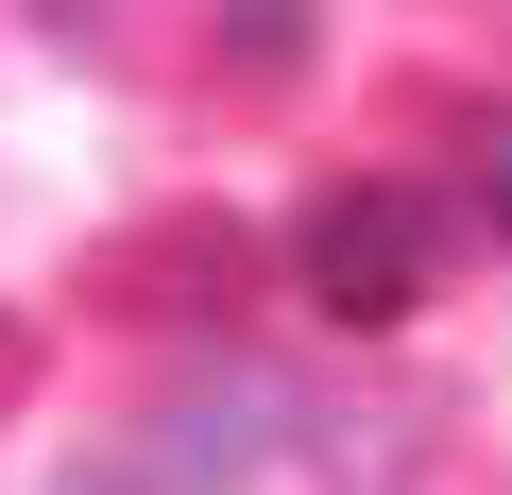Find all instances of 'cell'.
<instances>
[{"instance_id":"cell-1","label":"cell","mask_w":512,"mask_h":495,"mask_svg":"<svg viewBox=\"0 0 512 495\" xmlns=\"http://www.w3.org/2000/svg\"><path fill=\"white\" fill-rule=\"evenodd\" d=\"M427 274H444L427 188L342 171V188H308V205H291V291H308L325 325H410V308H427Z\"/></svg>"},{"instance_id":"cell-2","label":"cell","mask_w":512,"mask_h":495,"mask_svg":"<svg viewBox=\"0 0 512 495\" xmlns=\"http://www.w3.org/2000/svg\"><path fill=\"white\" fill-rule=\"evenodd\" d=\"M86 291H103V308H137V325H222V308L256 291V239H239L222 205H171V222L103 239V257H86Z\"/></svg>"},{"instance_id":"cell-3","label":"cell","mask_w":512,"mask_h":495,"mask_svg":"<svg viewBox=\"0 0 512 495\" xmlns=\"http://www.w3.org/2000/svg\"><path fill=\"white\" fill-rule=\"evenodd\" d=\"M461 205L512 239V120H461Z\"/></svg>"},{"instance_id":"cell-4","label":"cell","mask_w":512,"mask_h":495,"mask_svg":"<svg viewBox=\"0 0 512 495\" xmlns=\"http://www.w3.org/2000/svg\"><path fill=\"white\" fill-rule=\"evenodd\" d=\"M35 18H69V35H86V18H120V0H35Z\"/></svg>"}]
</instances>
